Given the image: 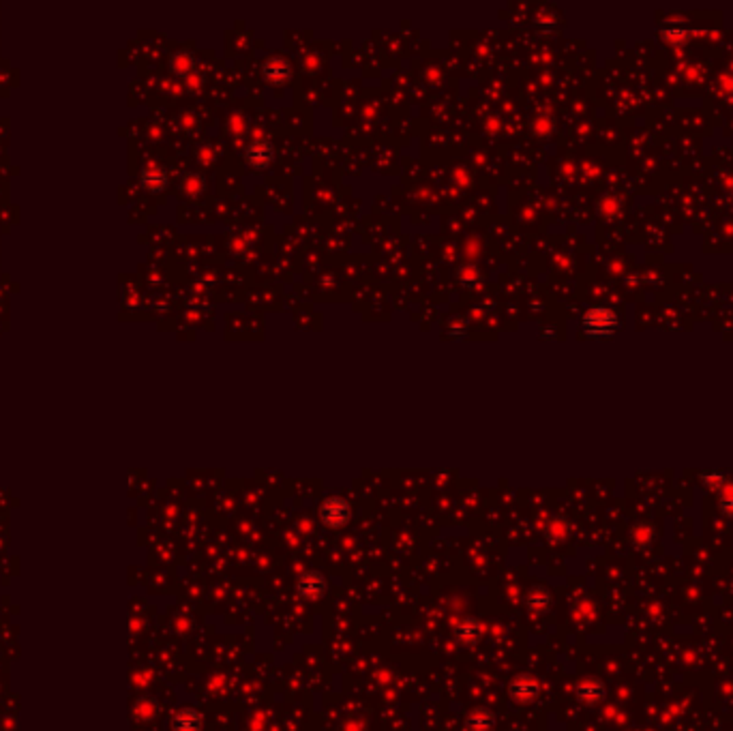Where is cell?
I'll return each mask as SVG.
<instances>
[{
  "mask_svg": "<svg viewBox=\"0 0 733 731\" xmlns=\"http://www.w3.org/2000/svg\"><path fill=\"white\" fill-rule=\"evenodd\" d=\"M581 328L590 337H607L617 328V317L607 307H592L581 320Z\"/></svg>",
  "mask_w": 733,
  "mask_h": 731,
  "instance_id": "cell-1",
  "label": "cell"
},
{
  "mask_svg": "<svg viewBox=\"0 0 733 731\" xmlns=\"http://www.w3.org/2000/svg\"><path fill=\"white\" fill-rule=\"evenodd\" d=\"M350 517H352L350 504H348V500H343L339 496L326 498L322 502V506H319V519H322L326 528H343L350 521Z\"/></svg>",
  "mask_w": 733,
  "mask_h": 731,
  "instance_id": "cell-2",
  "label": "cell"
},
{
  "mask_svg": "<svg viewBox=\"0 0 733 731\" xmlns=\"http://www.w3.org/2000/svg\"><path fill=\"white\" fill-rule=\"evenodd\" d=\"M244 163L253 170H266L275 159V148L270 140H253L244 148Z\"/></svg>",
  "mask_w": 733,
  "mask_h": 731,
  "instance_id": "cell-3",
  "label": "cell"
},
{
  "mask_svg": "<svg viewBox=\"0 0 733 731\" xmlns=\"http://www.w3.org/2000/svg\"><path fill=\"white\" fill-rule=\"evenodd\" d=\"M262 78L273 86H284L292 78V65L281 56H268L262 65Z\"/></svg>",
  "mask_w": 733,
  "mask_h": 731,
  "instance_id": "cell-4",
  "label": "cell"
},
{
  "mask_svg": "<svg viewBox=\"0 0 733 731\" xmlns=\"http://www.w3.org/2000/svg\"><path fill=\"white\" fill-rule=\"evenodd\" d=\"M296 590L303 598H319L326 590V577L319 571H307L300 575Z\"/></svg>",
  "mask_w": 733,
  "mask_h": 731,
  "instance_id": "cell-5",
  "label": "cell"
},
{
  "mask_svg": "<svg viewBox=\"0 0 733 731\" xmlns=\"http://www.w3.org/2000/svg\"><path fill=\"white\" fill-rule=\"evenodd\" d=\"M511 695H513V699L515 701H519V703H530V701H534L536 697H538V684H536V680L534 678H530V676H519V678H515L513 682H511Z\"/></svg>",
  "mask_w": 733,
  "mask_h": 731,
  "instance_id": "cell-6",
  "label": "cell"
},
{
  "mask_svg": "<svg viewBox=\"0 0 733 731\" xmlns=\"http://www.w3.org/2000/svg\"><path fill=\"white\" fill-rule=\"evenodd\" d=\"M204 727V719L198 710H191V708H184L180 710L178 714L172 719V729L174 731H202Z\"/></svg>",
  "mask_w": 733,
  "mask_h": 731,
  "instance_id": "cell-7",
  "label": "cell"
},
{
  "mask_svg": "<svg viewBox=\"0 0 733 731\" xmlns=\"http://www.w3.org/2000/svg\"><path fill=\"white\" fill-rule=\"evenodd\" d=\"M482 624L476 620V617H465V620L459 622V626L455 628V637L457 642H461L463 646H472L480 639L482 635Z\"/></svg>",
  "mask_w": 733,
  "mask_h": 731,
  "instance_id": "cell-8",
  "label": "cell"
},
{
  "mask_svg": "<svg viewBox=\"0 0 733 731\" xmlns=\"http://www.w3.org/2000/svg\"><path fill=\"white\" fill-rule=\"evenodd\" d=\"M577 697L584 703H598L605 699V684L596 680V678H588L584 682H579L577 686Z\"/></svg>",
  "mask_w": 733,
  "mask_h": 731,
  "instance_id": "cell-9",
  "label": "cell"
},
{
  "mask_svg": "<svg viewBox=\"0 0 733 731\" xmlns=\"http://www.w3.org/2000/svg\"><path fill=\"white\" fill-rule=\"evenodd\" d=\"M465 725L469 731H491L496 725V717L491 710L487 708H476L472 714L465 719Z\"/></svg>",
  "mask_w": 733,
  "mask_h": 731,
  "instance_id": "cell-10",
  "label": "cell"
},
{
  "mask_svg": "<svg viewBox=\"0 0 733 731\" xmlns=\"http://www.w3.org/2000/svg\"><path fill=\"white\" fill-rule=\"evenodd\" d=\"M142 184L148 191H163L167 184V176L161 167H155V165L146 167V170L142 172Z\"/></svg>",
  "mask_w": 733,
  "mask_h": 731,
  "instance_id": "cell-11",
  "label": "cell"
},
{
  "mask_svg": "<svg viewBox=\"0 0 733 731\" xmlns=\"http://www.w3.org/2000/svg\"><path fill=\"white\" fill-rule=\"evenodd\" d=\"M525 605L534 611H547L551 605V592L547 588H534L525 596Z\"/></svg>",
  "mask_w": 733,
  "mask_h": 731,
  "instance_id": "cell-12",
  "label": "cell"
},
{
  "mask_svg": "<svg viewBox=\"0 0 733 731\" xmlns=\"http://www.w3.org/2000/svg\"><path fill=\"white\" fill-rule=\"evenodd\" d=\"M170 67H172V71L176 73V76H182V78L191 76V69H193V59H191V54H187V52H178V54H174V56H172V61H170Z\"/></svg>",
  "mask_w": 733,
  "mask_h": 731,
  "instance_id": "cell-13",
  "label": "cell"
},
{
  "mask_svg": "<svg viewBox=\"0 0 733 731\" xmlns=\"http://www.w3.org/2000/svg\"><path fill=\"white\" fill-rule=\"evenodd\" d=\"M204 187H206L204 178H202V176H195V174L184 176V180H182V191H184L187 195H200V193L204 191Z\"/></svg>",
  "mask_w": 733,
  "mask_h": 731,
  "instance_id": "cell-14",
  "label": "cell"
},
{
  "mask_svg": "<svg viewBox=\"0 0 733 731\" xmlns=\"http://www.w3.org/2000/svg\"><path fill=\"white\" fill-rule=\"evenodd\" d=\"M721 511L733 517V485H721Z\"/></svg>",
  "mask_w": 733,
  "mask_h": 731,
  "instance_id": "cell-15",
  "label": "cell"
},
{
  "mask_svg": "<svg viewBox=\"0 0 733 731\" xmlns=\"http://www.w3.org/2000/svg\"><path fill=\"white\" fill-rule=\"evenodd\" d=\"M247 118H244L242 114H232L230 118H228V131H230V134L232 136H242L244 134V131H247Z\"/></svg>",
  "mask_w": 733,
  "mask_h": 731,
  "instance_id": "cell-16",
  "label": "cell"
},
{
  "mask_svg": "<svg viewBox=\"0 0 733 731\" xmlns=\"http://www.w3.org/2000/svg\"><path fill=\"white\" fill-rule=\"evenodd\" d=\"M457 277L463 281V284H474L476 279H480V273H478V268H476V266H469V264H465V266H461V268L457 271Z\"/></svg>",
  "mask_w": 733,
  "mask_h": 731,
  "instance_id": "cell-17",
  "label": "cell"
},
{
  "mask_svg": "<svg viewBox=\"0 0 733 731\" xmlns=\"http://www.w3.org/2000/svg\"><path fill=\"white\" fill-rule=\"evenodd\" d=\"M534 131H536L538 136H547L549 131H551V123H549V118H544V116L534 118Z\"/></svg>",
  "mask_w": 733,
  "mask_h": 731,
  "instance_id": "cell-18",
  "label": "cell"
},
{
  "mask_svg": "<svg viewBox=\"0 0 733 731\" xmlns=\"http://www.w3.org/2000/svg\"><path fill=\"white\" fill-rule=\"evenodd\" d=\"M467 170H463V167H457V170L453 172V180L457 182V184H461V187H465L467 182H469V176L465 174Z\"/></svg>",
  "mask_w": 733,
  "mask_h": 731,
  "instance_id": "cell-19",
  "label": "cell"
},
{
  "mask_svg": "<svg viewBox=\"0 0 733 731\" xmlns=\"http://www.w3.org/2000/svg\"><path fill=\"white\" fill-rule=\"evenodd\" d=\"M450 332H453L455 337H465V335H467V326L457 320V322L450 324Z\"/></svg>",
  "mask_w": 733,
  "mask_h": 731,
  "instance_id": "cell-20",
  "label": "cell"
},
{
  "mask_svg": "<svg viewBox=\"0 0 733 731\" xmlns=\"http://www.w3.org/2000/svg\"><path fill=\"white\" fill-rule=\"evenodd\" d=\"M478 251H480L478 240H469L467 245H465V253H467L469 257H476V255H478Z\"/></svg>",
  "mask_w": 733,
  "mask_h": 731,
  "instance_id": "cell-21",
  "label": "cell"
},
{
  "mask_svg": "<svg viewBox=\"0 0 733 731\" xmlns=\"http://www.w3.org/2000/svg\"><path fill=\"white\" fill-rule=\"evenodd\" d=\"M485 129L489 131V134H498V131H500V120H498L496 116H491V118L485 123Z\"/></svg>",
  "mask_w": 733,
  "mask_h": 731,
  "instance_id": "cell-22",
  "label": "cell"
},
{
  "mask_svg": "<svg viewBox=\"0 0 733 731\" xmlns=\"http://www.w3.org/2000/svg\"><path fill=\"white\" fill-rule=\"evenodd\" d=\"M317 65H319V61H317V59H307V61H305V69H307V71H313Z\"/></svg>",
  "mask_w": 733,
  "mask_h": 731,
  "instance_id": "cell-23",
  "label": "cell"
}]
</instances>
